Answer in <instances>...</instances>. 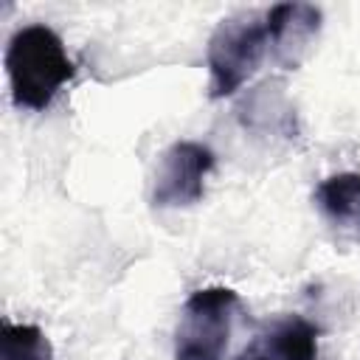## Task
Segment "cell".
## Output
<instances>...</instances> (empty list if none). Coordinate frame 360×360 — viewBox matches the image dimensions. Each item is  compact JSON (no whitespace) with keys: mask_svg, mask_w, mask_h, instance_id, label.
Segmentation results:
<instances>
[{"mask_svg":"<svg viewBox=\"0 0 360 360\" xmlns=\"http://www.w3.org/2000/svg\"><path fill=\"white\" fill-rule=\"evenodd\" d=\"M315 205L338 233L360 242V172H338L321 180Z\"/></svg>","mask_w":360,"mask_h":360,"instance_id":"7","label":"cell"},{"mask_svg":"<svg viewBox=\"0 0 360 360\" xmlns=\"http://www.w3.org/2000/svg\"><path fill=\"white\" fill-rule=\"evenodd\" d=\"M214 152L200 141H174L158 160L152 177L155 208H188L202 200L205 180L214 172Z\"/></svg>","mask_w":360,"mask_h":360,"instance_id":"4","label":"cell"},{"mask_svg":"<svg viewBox=\"0 0 360 360\" xmlns=\"http://www.w3.org/2000/svg\"><path fill=\"white\" fill-rule=\"evenodd\" d=\"M264 22L270 37V59L284 70H295L312 51L323 14L312 3H278L264 11Z\"/></svg>","mask_w":360,"mask_h":360,"instance_id":"5","label":"cell"},{"mask_svg":"<svg viewBox=\"0 0 360 360\" xmlns=\"http://www.w3.org/2000/svg\"><path fill=\"white\" fill-rule=\"evenodd\" d=\"M267 56H270V37H267L264 14L245 11L222 20L214 28L205 51L211 98H225L242 90Z\"/></svg>","mask_w":360,"mask_h":360,"instance_id":"2","label":"cell"},{"mask_svg":"<svg viewBox=\"0 0 360 360\" xmlns=\"http://www.w3.org/2000/svg\"><path fill=\"white\" fill-rule=\"evenodd\" d=\"M0 360H56L48 335L34 323L0 326Z\"/></svg>","mask_w":360,"mask_h":360,"instance_id":"9","label":"cell"},{"mask_svg":"<svg viewBox=\"0 0 360 360\" xmlns=\"http://www.w3.org/2000/svg\"><path fill=\"white\" fill-rule=\"evenodd\" d=\"M321 329L301 315H281L270 321L236 360H321Z\"/></svg>","mask_w":360,"mask_h":360,"instance_id":"6","label":"cell"},{"mask_svg":"<svg viewBox=\"0 0 360 360\" xmlns=\"http://www.w3.org/2000/svg\"><path fill=\"white\" fill-rule=\"evenodd\" d=\"M239 312V292L222 284L194 290L174 326V360H225Z\"/></svg>","mask_w":360,"mask_h":360,"instance_id":"3","label":"cell"},{"mask_svg":"<svg viewBox=\"0 0 360 360\" xmlns=\"http://www.w3.org/2000/svg\"><path fill=\"white\" fill-rule=\"evenodd\" d=\"M239 115H242L245 127L259 129L264 135L292 138V132H295V112L284 101V96L276 84H262L250 96H245Z\"/></svg>","mask_w":360,"mask_h":360,"instance_id":"8","label":"cell"},{"mask_svg":"<svg viewBox=\"0 0 360 360\" xmlns=\"http://www.w3.org/2000/svg\"><path fill=\"white\" fill-rule=\"evenodd\" d=\"M6 76L11 101L20 110L42 112L53 104L65 84L73 82L76 65L65 51L62 37L42 22L22 25L6 45Z\"/></svg>","mask_w":360,"mask_h":360,"instance_id":"1","label":"cell"}]
</instances>
